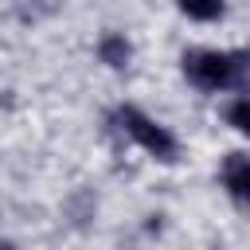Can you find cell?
Masks as SVG:
<instances>
[{
	"mask_svg": "<svg viewBox=\"0 0 250 250\" xmlns=\"http://www.w3.org/2000/svg\"><path fill=\"white\" fill-rule=\"evenodd\" d=\"M242 70H246V55L242 51H188L184 55V74L191 86L199 90H227V86H242Z\"/></svg>",
	"mask_w": 250,
	"mask_h": 250,
	"instance_id": "6da1fadb",
	"label": "cell"
},
{
	"mask_svg": "<svg viewBox=\"0 0 250 250\" xmlns=\"http://www.w3.org/2000/svg\"><path fill=\"white\" fill-rule=\"evenodd\" d=\"M117 121H121V129H125L145 152H152V156H160V160H176V141H172V133H168L164 125H156L148 113H141L137 105H121V109H117Z\"/></svg>",
	"mask_w": 250,
	"mask_h": 250,
	"instance_id": "7a4b0ae2",
	"label": "cell"
},
{
	"mask_svg": "<svg viewBox=\"0 0 250 250\" xmlns=\"http://www.w3.org/2000/svg\"><path fill=\"white\" fill-rule=\"evenodd\" d=\"M219 176H223V184L230 188L234 199H246V191H250V160H246V152H230Z\"/></svg>",
	"mask_w": 250,
	"mask_h": 250,
	"instance_id": "3957f363",
	"label": "cell"
},
{
	"mask_svg": "<svg viewBox=\"0 0 250 250\" xmlns=\"http://www.w3.org/2000/svg\"><path fill=\"white\" fill-rule=\"evenodd\" d=\"M98 55H102V62H109V66H125V62H129V43H125V35H105V39L98 43Z\"/></svg>",
	"mask_w": 250,
	"mask_h": 250,
	"instance_id": "277c9868",
	"label": "cell"
},
{
	"mask_svg": "<svg viewBox=\"0 0 250 250\" xmlns=\"http://www.w3.org/2000/svg\"><path fill=\"white\" fill-rule=\"evenodd\" d=\"M180 8L191 16V20H215L223 12V0H180Z\"/></svg>",
	"mask_w": 250,
	"mask_h": 250,
	"instance_id": "5b68a950",
	"label": "cell"
},
{
	"mask_svg": "<svg viewBox=\"0 0 250 250\" xmlns=\"http://www.w3.org/2000/svg\"><path fill=\"white\" fill-rule=\"evenodd\" d=\"M230 125H234L238 133H246V129H250V117H246V98H234V105H230Z\"/></svg>",
	"mask_w": 250,
	"mask_h": 250,
	"instance_id": "8992f818",
	"label": "cell"
},
{
	"mask_svg": "<svg viewBox=\"0 0 250 250\" xmlns=\"http://www.w3.org/2000/svg\"><path fill=\"white\" fill-rule=\"evenodd\" d=\"M0 250H12V246H8V242H4V246H0Z\"/></svg>",
	"mask_w": 250,
	"mask_h": 250,
	"instance_id": "52a82bcc",
	"label": "cell"
}]
</instances>
